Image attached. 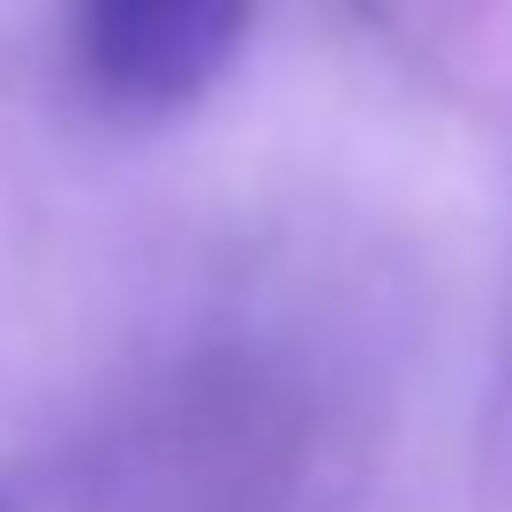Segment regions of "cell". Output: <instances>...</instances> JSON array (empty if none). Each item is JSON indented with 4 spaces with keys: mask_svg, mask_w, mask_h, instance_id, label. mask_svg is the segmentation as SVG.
Here are the masks:
<instances>
[{
    "mask_svg": "<svg viewBox=\"0 0 512 512\" xmlns=\"http://www.w3.org/2000/svg\"><path fill=\"white\" fill-rule=\"evenodd\" d=\"M256 0H68L76 76L121 121H166L234 68Z\"/></svg>",
    "mask_w": 512,
    "mask_h": 512,
    "instance_id": "cell-1",
    "label": "cell"
}]
</instances>
